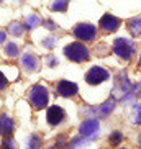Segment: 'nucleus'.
<instances>
[{"label": "nucleus", "mask_w": 141, "mask_h": 149, "mask_svg": "<svg viewBox=\"0 0 141 149\" xmlns=\"http://www.w3.org/2000/svg\"><path fill=\"white\" fill-rule=\"evenodd\" d=\"M2 149H17V144H15L13 139H5L3 144H2Z\"/></svg>", "instance_id": "22"}, {"label": "nucleus", "mask_w": 141, "mask_h": 149, "mask_svg": "<svg viewBox=\"0 0 141 149\" xmlns=\"http://www.w3.org/2000/svg\"><path fill=\"white\" fill-rule=\"evenodd\" d=\"M110 79V74H108V70L103 69L100 66H94L90 67L87 74H85V82L90 84V85H98V84L105 82V80Z\"/></svg>", "instance_id": "4"}, {"label": "nucleus", "mask_w": 141, "mask_h": 149, "mask_svg": "<svg viewBox=\"0 0 141 149\" xmlns=\"http://www.w3.org/2000/svg\"><path fill=\"white\" fill-rule=\"evenodd\" d=\"M98 120L97 118H87L79 128V133L80 136H84V138H89L90 141H94L95 138L98 136Z\"/></svg>", "instance_id": "6"}, {"label": "nucleus", "mask_w": 141, "mask_h": 149, "mask_svg": "<svg viewBox=\"0 0 141 149\" xmlns=\"http://www.w3.org/2000/svg\"><path fill=\"white\" fill-rule=\"evenodd\" d=\"M113 53L117 54L118 57L125 59V61H130L136 49H135V41L128 40V38H117L113 41Z\"/></svg>", "instance_id": "1"}, {"label": "nucleus", "mask_w": 141, "mask_h": 149, "mask_svg": "<svg viewBox=\"0 0 141 149\" xmlns=\"http://www.w3.org/2000/svg\"><path fill=\"white\" fill-rule=\"evenodd\" d=\"M74 36L80 41H94L97 36V28L90 23H79L74 28Z\"/></svg>", "instance_id": "5"}, {"label": "nucleus", "mask_w": 141, "mask_h": 149, "mask_svg": "<svg viewBox=\"0 0 141 149\" xmlns=\"http://www.w3.org/2000/svg\"><path fill=\"white\" fill-rule=\"evenodd\" d=\"M51 10H54V12H66L67 0H54L53 5H51Z\"/></svg>", "instance_id": "20"}, {"label": "nucleus", "mask_w": 141, "mask_h": 149, "mask_svg": "<svg viewBox=\"0 0 141 149\" xmlns=\"http://www.w3.org/2000/svg\"><path fill=\"white\" fill-rule=\"evenodd\" d=\"M140 67H141V54H140Z\"/></svg>", "instance_id": "28"}, {"label": "nucleus", "mask_w": 141, "mask_h": 149, "mask_svg": "<svg viewBox=\"0 0 141 149\" xmlns=\"http://www.w3.org/2000/svg\"><path fill=\"white\" fill-rule=\"evenodd\" d=\"M0 38H2L0 41H2V43H5V31H2V33H0Z\"/></svg>", "instance_id": "25"}, {"label": "nucleus", "mask_w": 141, "mask_h": 149, "mask_svg": "<svg viewBox=\"0 0 141 149\" xmlns=\"http://www.w3.org/2000/svg\"><path fill=\"white\" fill-rule=\"evenodd\" d=\"M138 144H140V148H141V133H140V136H138Z\"/></svg>", "instance_id": "27"}, {"label": "nucleus", "mask_w": 141, "mask_h": 149, "mask_svg": "<svg viewBox=\"0 0 141 149\" xmlns=\"http://www.w3.org/2000/svg\"><path fill=\"white\" fill-rule=\"evenodd\" d=\"M128 30L133 36H141V17H135L128 22Z\"/></svg>", "instance_id": "13"}, {"label": "nucleus", "mask_w": 141, "mask_h": 149, "mask_svg": "<svg viewBox=\"0 0 141 149\" xmlns=\"http://www.w3.org/2000/svg\"><path fill=\"white\" fill-rule=\"evenodd\" d=\"M56 90L61 97H75L77 95V85L74 82H69V80H59L56 85Z\"/></svg>", "instance_id": "11"}, {"label": "nucleus", "mask_w": 141, "mask_h": 149, "mask_svg": "<svg viewBox=\"0 0 141 149\" xmlns=\"http://www.w3.org/2000/svg\"><path fill=\"white\" fill-rule=\"evenodd\" d=\"M5 88V75H2V90Z\"/></svg>", "instance_id": "26"}, {"label": "nucleus", "mask_w": 141, "mask_h": 149, "mask_svg": "<svg viewBox=\"0 0 141 149\" xmlns=\"http://www.w3.org/2000/svg\"><path fill=\"white\" fill-rule=\"evenodd\" d=\"M41 144H43V139H41L40 136H38V134H31L30 139H28L27 149H38Z\"/></svg>", "instance_id": "17"}, {"label": "nucleus", "mask_w": 141, "mask_h": 149, "mask_svg": "<svg viewBox=\"0 0 141 149\" xmlns=\"http://www.w3.org/2000/svg\"><path fill=\"white\" fill-rule=\"evenodd\" d=\"M115 103H117V98H110V100H107L105 103H102V105L95 107V108H87L85 113L94 115L92 118H105V116H108V115L113 111Z\"/></svg>", "instance_id": "7"}, {"label": "nucleus", "mask_w": 141, "mask_h": 149, "mask_svg": "<svg viewBox=\"0 0 141 149\" xmlns=\"http://www.w3.org/2000/svg\"><path fill=\"white\" fill-rule=\"evenodd\" d=\"M131 123L136 125V126H141V103H136L131 110Z\"/></svg>", "instance_id": "15"}, {"label": "nucleus", "mask_w": 141, "mask_h": 149, "mask_svg": "<svg viewBox=\"0 0 141 149\" xmlns=\"http://www.w3.org/2000/svg\"><path fill=\"white\" fill-rule=\"evenodd\" d=\"M28 100L30 103L35 108H44L48 105V100H49V93H48V88L43 87V85H33L30 88V93H28Z\"/></svg>", "instance_id": "3"}, {"label": "nucleus", "mask_w": 141, "mask_h": 149, "mask_svg": "<svg viewBox=\"0 0 141 149\" xmlns=\"http://www.w3.org/2000/svg\"><path fill=\"white\" fill-rule=\"evenodd\" d=\"M40 23H41V18L38 17L36 13H33V15H28L23 25H25V28H27V30H33V28L40 26Z\"/></svg>", "instance_id": "14"}, {"label": "nucleus", "mask_w": 141, "mask_h": 149, "mask_svg": "<svg viewBox=\"0 0 141 149\" xmlns=\"http://www.w3.org/2000/svg\"><path fill=\"white\" fill-rule=\"evenodd\" d=\"M3 51H5V54H7L8 57H17L18 53H20V49H18V46L15 43H8L7 46H5Z\"/></svg>", "instance_id": "18"}, {"label": "nucleus", "mask_w": 141, "mask_h": 149, "mask_svg": "<svg viewBox=\"0 0 141 149\" xmlns=\"http://www.w3.org/2000/svg\"><path fill=\"white\" fill-rule=\"evenodd\" d=\"M20 62H22V67L27 72H36L40 69V59L33 53H25L22 56V59H20Z\"/></svg>", "instance_id": "10"}, {"label": "nucleus", "mask_w": 141, "mask_h": 149, "mask_svg": "<svg viewBox=\"0 0 141 149\" xmlns=\"http://www.w3.org/2000/svg\"><path fill=\"white\" fill-rule=\"evenodd\" d=\"M108 141H110L112 146L121 144V141H123V133H121V131H113L110 134V138H108Z\"/></svg>", "instance_id": "19"}, {"label": "nucleus", "mask_w": 141, "mask_h": 149, "mask_svg": "<svg viewBox=\"0 0 141 149\" xmlns=\"http://www.w3.org/2000/svg\"><path fill=\"white\" fill-rule=\"evenodd\" d=\"M120 149H126V148H120Z\"/></svg>", "instance_id": "29"}, {"label": "nucleus", "mask_w": 141, "mask_h": 149, "mask_svg": "<svg viewBox=\"0 0 141 149\" xmlns=\"http://www.w3.org/2000/svg\"><path fill=\"white\" fill-rule=\"evenodd\" d=\"M43 46H44V48H48V49L54 48V46H56V38H54V36H49V38H46V40L43 41Z\"/></svg>", "instance_id": "21"}, {"label": "nucleus", "mask_w": 141, "mask_h": 149, "mask_svg": "<svg viewBox=\"0 0 141 149\" xmlns=\"http://www.w3.org/2000/svg\"><path fill=\"white\" fill-rule=\"evenodd\" d=\"M98 26H100L103 31H107V33H113V31L118 30L120 20H118L117 17H113L112 13H105L103 17L100 18V22H98Z\"/></svg>", "instance_id": "9"}, {"label": "nucleus", "mask_w": 141, "mask_h": 149, "mask_svg": "<svg viewBox=\"0 0 141 149\" xmlns=\"http://www.w3.org/2000/svg\"><path fill=\"white\" fill-rule=\"evenodd\" d=\"M64 56L72 62H84V61H89V49L85 48L84 44L80 43H70L64 48Z\"/></svg>", "instance_id": "2"}, {"label": "nucleus", "mask_w": 141, "mask_h": 149, "mask_svg": "<svg viewBox=\"0 0 141 149\" xmlns=\"http://www.w3.org/2000/svg\"><path fill=\"white\" fill-rule=\"evenodd\" d=\"M44 26L48 28V30H51V31L56 30V25H54V22H51V20H46V22H44Z\"/></svg>", "instance_id": "24"}, {"label": "nucleus", "mask_w": 141, "mask_h": 149, "mask_svg": "<svg viewBox=\"0 0 141 149\" xmlns=\"http://www.w3.org/2000/svg\"><path fill=\"white\" fill-rule=\"evenodd\" d=\"M8 31L13 36H22L25 33V25H22V23H18V22H12L8 25Z\"/></svg>", "instance_id": "16"}, {"label": "nucleus", "mask_w": 141, "mask_h": 149, "mask_svg": "<svg viewBox=\"0 0 141 149\" xmlns=\"http://www.w3.org/2000/svg\"><path fill=\"white\" fill-rule=\"evenodd\" d=\"M13 120L10 118L8 115H2V121H0V130L3 138H10V134L13 133Z\"/></svg>", "instance_id": "12"}, {"label": "nucleus", "mask_w": 141, "mask_h": 149, "mask_svg": "<svg viewBox=\"0 0 141 149\" xmlns=\"http://www.w3.org/2000/svg\"><path fill=\"white\" fill-rule=\"evenodd\" d=\"M66 118V113H64V110L61 108L59 105H53L48 108V113H46V120L51 126H57L59 123L64 121Z\"/></svg>", "instance_id": "8"}, {"label": "nucleus", "mask_w": 141, "mask_h": 149, "mask_svg": "<svg viewBox=\"0 0 141 149\" xmlns=\"http://www.w3.org/2000/svg\"><path fill=\"white\" fill-rule=\"evenodd\" d=\"M46 66H49V67L57 66V61H56V57H54L53 54H48V57H46Z\"/></svg>", "instance_id": "23"}]
</instances>
